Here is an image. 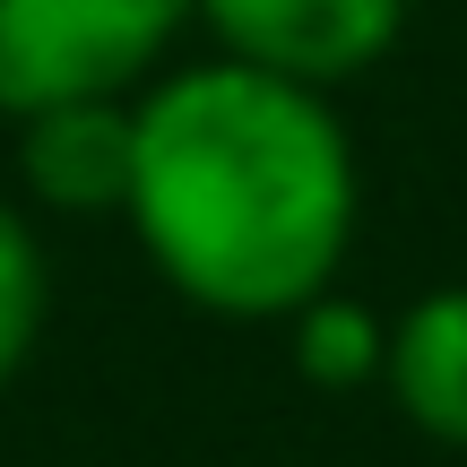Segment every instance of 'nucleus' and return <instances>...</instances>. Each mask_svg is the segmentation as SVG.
Here are the masks:
<instances>
[{"label": "nucleus", "instance_id": "423d86ee", "mask_svg": "<svg viewBox=\"0 0 467 467\" xmlns=\"http://www.w3.org/2000/svg\"><path fill=\"white\" fill-rule=\"evenodd\" d=\"M285 355H295V372H303L312 389H364V381H381L389 320L372 312V303L320 285L312 303H295V312H285Z\"/></svg>", "mask_w": 467, "mask_h": 467}, {"label": "nucleus", "instance_id": "f257e3e1", "mask_svg": "<svg viewBox=\"0 0 467 467\" xmlns=\"http://www.w3.org/2000/svg\"><path fill=\"white\" fill-rule=\"evenodd\" d=\"M139 260L208 320H285L337 285L364 225V165L329 87L251 61H165L130 96Z\"/></svg>", "mask_w": 467, "mask_h": 467}, {"label": "nucleus", "instance_id": "f03ea898", "mask_svg": "<svg viewBox=\"0 0 467 467\" xmlns=\"http://www.w3.org/2000/svg\"><path fill=\"white\" fill-rule=\"evenodd\" d=\"M182 26L191 0H0V121L69 96H139Z\"/></svg>", "mask_w": 467, "mask_h": 467}, {"label": "nucleus", "instance_id": "7ed1b4c3", "mask_svg": "<svg viewBox=\"0 0 467 467\" xmlns=\"http://www.w3.org/2000/svg\"><path fill=\"white\" fill-rule=\"evenodd\" d=\"M191 26L225 61H251V69H277V78L337 96L399 52L407 0H191Z\"/></svg>", "mask_w": 467, "mask_h": 467}, {"label": "nucleus", "instance_id": "20e7f679", "mask_svg": "<svg viewBox=\"0 0 467 467\" xmlns=\"http://www.w3.org/2000/svg\"><path fill=\"white\" fill-rule=\"evenodd\" d=\"M9 165H17V200L44 217H69V225L121 217V200H130V96H69L9 121Z\"/></svg>", "mask_w": 467, "mask_h": 467}, {"label": "nucleus", "instance_id": "39448f33", "mask_svg": "<svg viewBox=\"0 0 467 467\" xmlns=\"http://www.w3.org/2000/svg\"><path fill=\"white\" fill-rule=\"evenodd\" d=\"M381 389L441 451H467V285H433L389 320Z\"/></svg>", "mask_w": 467, "mask_h": 467}, {"label": "nucleus", "instance_id": "0eeeda50", "mask_svg": "<svg viewBox=\"0 0 467 467\" xmlns=\"http://www.w3.org/2000/svg\"><path fill=\"white\" fill-rule=\"evenodd\" d=\"M44 320H52V260H44V234H35V208L0 200V389L35 364Z\"/></svg>", "mask_w": 467, "mask_h": 467}]
</instances>
